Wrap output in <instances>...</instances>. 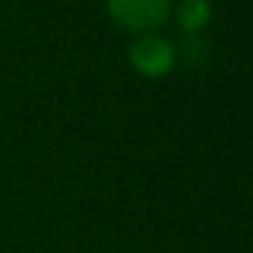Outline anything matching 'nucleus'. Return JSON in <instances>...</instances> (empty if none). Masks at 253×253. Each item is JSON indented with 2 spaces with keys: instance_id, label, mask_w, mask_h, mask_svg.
<instances>
[{
  "instance_id": "obj_2",
  "label": "nucleus",
  "mask_w": 253,
  "mask_h": 253,
  "mask_svg": "<svg viewBox=\"0 0 253 253\" xmlns=\"http://www.w3.org/2000/svg\"><path fill=\"white\" fill-rule=\"evenodd\" d=\"M128 59H130V64L140 74L158 79V77H165L169 69L174 67L177 52H174V47L169 44L165 37L148 32V35H140L138 40L130 42Z\"/></svg>"
},
{
  "instance_id": "obj_3",
  "label": "nucleus",
  "mask_w": 253,
  "mask_h": 253,
  "mask_svg": "<svg viewBox=\"0 0 253 253\" xmlns=\"http://www.w3.org/2000/svg\"><path fill=\"white\" fill-rule=\"evenodd\" d=\"M174 15L184 32L197 35L211 20V0H179L174 5Z\"/></svg>"
},
{
  "instance_id": "obj_1",
  "label": "nucleus",
  "mask_w": 253,
  "mask_h": 253,
  "mask_svg": "<svg viewBox=\"0 0 253 253\" xmlns=\"http://www.w3.org/2000/svg\"><path fill=\"white\" fill-rule=\"evenodd\" d=\"M172 0H106L108 15L126 30L148 35L172 12Z\"/></svg>"
}]
</instances>
